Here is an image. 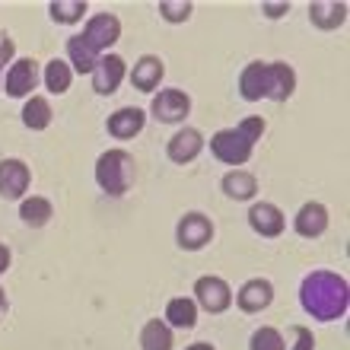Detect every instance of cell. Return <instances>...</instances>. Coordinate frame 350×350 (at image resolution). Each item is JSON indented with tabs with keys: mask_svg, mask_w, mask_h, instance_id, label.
I'll return each instance as SVG.
<instances>
[{
	"mask_svg": "<svg viewBox=\"0 0 350 350\" xmlns=\"http://www.w3.org/2000/svg\"><path fill=\"white\" fill-rule=\"evenodd\" d=\"M309 23L322 32H334L347 23V3L338 0H312L309 3Z\"/></svg>",
	"mask_w": 350,
	"mask_h": 350,
	"instance_id": "cell-18",
	"label": "cell"
},
{
	"mask_svg": "<svg viewBox=\"0 0 350 350\" xmlns=\"http://www.w3.org/2000/svg\"><path fill=\"white\" fill-rule=\"evenodd\" d=\"M236 128H239L242 134H245V137L252 140V144H258V140H261V134H265V131H267V121L261 118V115H249V118H242L239 124H236Z\"/></svg>",
	"mask_w": 350,
	"mask_h": 350,
	"instance_id": "cell-29",
	"label": "cell"
},
{
	"mask_svg": "<svg viewBox=\"0 0 350 350\" xmlns=\"http://www.w3.org/2000/svg\"><path fill=\"white\" fill-rule=\"evenodd\" d=\"M328 223H332V217H328V207H325V204L306 201L293 217V230H296V236H303V239H319V236L328 232Z\"/></svg>",
	"mask_w": 350,
	"mask_h": 350,
	"instance_id": "cell-14",
	"label": "cell"
},
{
	"mask_svg": "<svg viewBox=\"0 0 350 350\" xmlns=\"http://www.w3.org/2000/svg\"><path fill=\"white\" fill-rule=\"evenodd\" d=\"M290 334H293V341L286 344V350H315V338L306 325H293Z\"/></svg>",
	"mask_w": 350,
	"mask_h": 350,
	"instance_id": "cell-30",
	"label": "cell"
},
{
	"mask_svg": "<svg viewBox=\"0 0 350 350\" xmlns=\"http://www.w3.org/2000/svg\"><path fill=\"white\" fill-rule=\"evenodd\" d=\"M163 77H166V64L157 55L137 57V64L131 67V83L140 92H157L159 83H163Z\"/></svg>",
	"mask_w": 350,
	"mask_h": 350,
	"instance_id": "cell-17",
	"label": "cell"
},
{
	"mask_svg": "<svg viewBox=\"0 0 350 350\" xmlns=\"http://www.w3.org/2000/svg\"><path fill=\"white\" fill-rule=\"evenodd\" d=\"M249 350H286V341H284V334L277 332V328L265 325V328H258V332H252Z\"/></svg>",
	"mask_w": 350,
	"mask_h": 350,
	"instance_id": "cell-27",
	"label": "cell"
},
{
	"mask_svg": "<svg viewBox=\"0 0 350 350\" xmlns=\"http://www.w3.org/2000/svg\"><path fill=\"white\" fill-rule=\"evenodd\" d=\"M3 74H7V67H3V64H0V83H3Z\"/></svg>",
	"mask_w": 350,
	"mask_h": 350,
	"instance_id": "cell-36",
	"label": "cell"
},
{
	"mask_svg": "<svg viewBox=\"0 0 350 350\" xmlns=\"http://www.w3.org/2000/svg\"><path fill=\"white\" fill-rule=\"evenodd\" d=\"M194 13V3L188 0H159V16L166 19V23H188Z\"/></svg>",
	"mask_w": 350,
	"mask_h": 350,
	"instance_id": "cell-28",
	"label": "cell"
},
{
	"mask_svg": "<svg viewBox=\"0 0 350 350\" xmlns=\"http://www.w3.org/2000/svg\"><path fill=\"white\" fill-rule=\"evenodd\" d=\"M29 185H32V169L23 159H0V198L3 201H23Z\"/></svg>",
	"mask_w": 350,
	"mask_h": 350,
	"instance_id": "cell-10",
	"label": "cell"
},
{
	"mask_svg": "<svg viewBox=\"0 0 350 350\" xmlns=\"http://www.w3.org/2000/svg\"><path fill=\"white\" fill-rule=\"evenodd\" d=\"M198 306H194L191 296H172L166 303V315H163V322L169 325V328H182V332H188V328H194L198 325Z\"/></svg>",
	"mask_w": 350,
	"mask_h": 350,
	"instance_id": "cell-20",
	"label": "cell"
},
{
	"mask_svg": "<svg viewBox=\"0 0 350 350\" xmlns=\"http://www.w3.org/2000/svg\"><path fill=\"white\" fill-rule=\"evenodd\" d=\"M86 10H90L86 7V0H51V3H48L51 19L61 23V26H74V23H80Z\"/></svg>",
	"mask_w": 350,
	"mask_h": 350,
	"instance_id": "cell-26",
	"label": "cell"
},
{
	"mask_svg": "<svg viewBox=\"0 0 350 350\" xmlns=\"http://www.w3.org/2000/svg\"><path fill=\"white\" fill-rule=\"evenodd\" d=\"M80 38H83L86 45H90L99 57L109 55V48L121 38V19L115 16V13H96V16L86 19Z\"/></svg>",
	"mask_w": 350,
	"mask_h": 350,
	"instance_id": "cell-7",
	"label": "cell"
},
{
	"mask_svg": "<svg viewBox=\"0 0 350 350\" xmlns=\"http://www.w3.org/2000/svg\"><path fill=\"white\" fill-rule=\"evenodd\" d=\"M261 13L267 19H280L284 13H290V3H261Z\"/></svg>",
	"mask_w": 350,
	"mask_h": 350,
	"instance_id": "cell-32",
	"label": "cell"
},
{
	"mask_svg": "<svg viewBox=\"0 0 350 350\" xmlns=\"http://www.w3.org/2000/svg\"><path fill=\"white\" fill-rule=\"evenodd\" d=\"M172 344H175L172 328L163 319H150L140 328V350H172Z\"/></svg>",
	"mask_w": 350,
	"mask_h": 350,
	"instance_id": "cell-23",
	"label": "cell"
},
{
	"mask_svg": "<svg viewBox=\"0 0 350 350\" xmlns=\"http://www.w3.org/2000/svg\"><path fill=\"white\" fill-rule=\"evenodd\" d=\"M42 83L48 86V92H55V96H64L74 83V70L67 64L64 57H55V61H48L45 70H42Z\"/></svg>",
	"mask_w": 350,
	"mask_h": 350,
	"instance_id": "cell-24",
	"label": "cell"
},
{
	"mask_svg": "<svg viewBox=\"0 0 350 350\" xmlns=\"http://www.w3.org/2000/svg\"><path fill=\"white\" fill-rule=\"evenodd\" d=\"M92 90L99 92V96H111V92H118V86L124 83V77H128V64H124V57L121 55H102L92 67Z\"/></svg>",
	"mask_w": 350,
	"mask_h": 350,
	"instance_id": "cell-11",
	"label": "cell"
},
{
	"mask_svg": "<svg viewBox=\"0 0 350 350\" xmlns=\"http://www.w3.org/2000/svg\"><path fill=\"white\" fill-rule=\"evenodd\" d=\"M236 299V306H239L242 312H265L267 306L274 303V284L267 280V277H252V280H245V284L239 286V293L232 296Z\"/></svg>",
	"mask_w": 350,
	"mask_h": 350,
	"instance_id": "cell-13",
	"label": "cell"
},
{
	"mask_svg": "<svg viewBox=\"0 0 350 350\" xmlns=\"http://www.w3.org/2000/svg\"><path fill=\"white\" fill-rule=\"evenodd\" d=\"M150 111L163 124H178V121H185L191 115V96L185 90H159V92H153Z\"/></svg>",
	"mask_w": 350,
	"mask_h": 350,
	"instance_id": "cell-9",
	"label": "cell"
},
{
	"mask_svg": "<svg viewBox=\"0 0 350 350\" xmlns=\"http://www.w3.org/2000/svg\"><path fill=\"white\" fill-rule=\"evenodd\" d=\"M204 153V134L198 128H178L166 144V157L175 166H188Z\"/></svg>",
	"mask_w": 350,
	"mask_h": 350,
	"instance_id": "cell-12",
	"label": "cell"
},
{
	"mask_svg": "<svg viewBox=\"0 0 350 350\" xmlns=\"http://www.w3.org/2000/svg\"><path fill=\"white\" fill-rule=\"evenodd\" d=\"M223 194L232 198V201H255V194H258V178L245 169H230V172L223 175L220 182Z\"/></svg>",
	"mask_w": 350,
	"mask_h": 350,
	"instance_id": "cell-19",
	"label": "cell"
},
{
	"mask_svg": "<svg viewBox=\"0 0 350 350\" xmlns=\"http://www.w3.org/2000/svg\"><path fill=\"white\" fill-rule=\"evenodd\" d=\"M38 83H42V74H38L36 61H32V57H16V61L7 67V74H3L0 92H7L13 99H29L32 90H38Z\"/></svg>",
	"mask_w": 350,
	"mask_h": 350,
	"instance_id": "cell-6",
	"label": "cell"
},
{
	"mask_svg": "<svg viewBox=\"0 0 350 350\" xmlns=\"http://www.w3.org/2000/svg\"><path fill=\"white\" fill-rule=\"evenodd\" d=\"M299 303L319 322H338L350 309V286L334 271H309L299 284Z\"/></svg>",
	"mask_w": 350,
	"mask_h": 350,
	"instance_id": "cell-1",
	"label": "cell"
},
{
	"mask_svg": "<svg viewBox=\"0 0 350 350\" xmlns=\"http://www.w3.org/2000/svg\"><path fill=\"white\" fill-rule=\"evenodd\" d=\"M51 217H55V204L48 198H42V194H26L19 201V220L26 226H32V230H42Z\"/></svg>",
	"mask_w": 350,
	"mask_h": 350,
	"instance_id": "cell-21",
	"label": "cell"
},
{
	"mask_svg": "<svg viewBox=\"0 0 350 350\" xmlns=\"http://www.w3.org/2000/svg\"><path fill=\"white\" fill-rule=\"evenodd\" d=\"M211 153L220 163H226V166H245L252 159V153H255V144H252L245 134H242L239 128H223L217 131L211 137Z\"/></svg>",
	"mask_w": 350,
	"mask_h": 350,
	"instance_id": "cell-4",
	"label": "cell"
},
{
	"mask_svg": "<svg viewBox=\"0 0 350 350\" xmlns=\"http://www.w3.org/2000/svg\"><path fill=\"white\" fill-rule=\"evenodd\" d=\"M185 350H213V344H207V341H198V344H191V347H185Z\"/></svg>",
	"mask_w": 350,
	"mask_h": 350,
	"instance_id": "cell-34",
	"label": "cell"
},
{
	"mask_svg": "<svg viewBox=\"0 0 350 350\" xmlns=\"http://www.w3.org/2000/svg\"><path fill=\"white\" fill-rule=\"evenodd\" d=\"M51 118H55V111H51V102L45 99V96H29L26 105H23V124H26L29 131H45L51 128Z\"/></svg>",
	"mask_w": 350,
	"mask_h": 350,
	"instance_id": "cell-22",
	"label": "cell"
},
{
	"mask_svg": "<svg viewBox=\"0 0 350 350\" xmlns=\"http://www.w3.org/2000/svg\"><path fill=\"white\" fill-rule=\"evenodd\" d=\"M211 239H213V220L204 217L201 211L185 213L182 220H178V226H175V242L185 252H201Z\"/></svg>",
	"mask_w": 350,
	"mask_h": 350,
	"instance_id": "cell-8",
	"label": "cell"
},
{
	"mask_svg": "<svg viewBox=\"0 0 350 350\" xmlns=\"http://www.w3.org/2000/svg\"><path fill=\"white\" fill-rule=\"evenodd\" d=\"M249 226L258 232V236H265V239H277V236L284 232V226H286V217H284V211H280L277 204L255 201L249 207Z\"/></svg>",
	"mask_w": 350,
	"mask_h": 350,
	"instance_id": "cell-15",
	"label": "cell"
},
{
	"mask_svg": "<svg viewBox=\"0 0 350 350\" xmlns=\"http://www.w3.org/2000/svg\"><path fill=\"white\" fill-rule=\"evenodd\" d=\"M13 55H16V42H13L7 32H0V64L3 67L13 64Z\"/></svg>",
	"mask_w": 350,
	"mask_h": 350,
	"instance_id": "cell-31",
	"label": "cell"
},
{
	"mask_svg": "<svg viewBox=\"0 0 350 350\" xmlns=\"http://www.w3.org/2000/svg\"><path fill=\"white\" fill-rule=\"evenodd\" d=\"M64 61L70 64V70H77V74H92V67H96L99 55H96L80 36H70L67 38V57Z\"/></svg>",
	"mask_w": 350,
	"mask_h": 350,
	"instance_id": "cell-25",
	"label": "cell"
},
{
	"mask_svg": "<svg viewBox=\"0 0 350 350\" xmlns=\"http://www.w3.org/2000/svg\"><path fill=\"white\" fill-rule=\"evenodd\" d=\"M3 306H7V293H3V286H0V312H3Z\"/></svg>",
	"mask_w": 350,
	"mask_h": 350,
	"instance_id": "cell-35",
	"label": "cell"
},
{
	"mask_svg": "<svg viewBox=\"0 0 350 350\" xmlns=\"http://www.w3.org/2000/svg\"><path fill=\"white\" fill-rule=\"evenodd\" d=\"M10 265H13V255H10V249L0 242V274H7Z\"/></svg>",
	"mask_w": 350,
	"mask_h": 350,
	"instance_id": "cell-33",
	"label": "cell"
},
{
	"mask_svg": "<svg viewBox=\"0 0 350 350\" xmlns=\"http://www.w3.org/2000/svg\"><path fill=\"white\" fill-rule=\"evenodd\" d=\"M144 124H147L144 109H137V105H124V109H118V111H111L109 115L105 131H109L115 140H131V137H137L140 131H144Z\"/></svg>",
	"mask_w": 350,
	"mask_h": 350,
	"instance_id": "cell-16",
	"label": "cell"
},
{
	"mask_svg": "<svg viewBox=\"0 0 350 350\" xmlns=\"http://www.w3.org/2000/svg\"><path fill=\"white\" fill-rule=\"evenodd\" d=\"M134 175H137V163L128 150H105L99 159H96V185H99L105 194L111 198H121L128 194V188L134 185Z\"/></svg>",
	"mask_w": 350,
	"mask_h": 350,
	"instance_id": "cell-3",
	"label": "cell"
},
{
	"mask_svg": "<svg viewBox=\"0 0 350 350\" xmlns=\"http://www.w3.org/2000/svg\"><path fill=\"white\" fill-rule=\"evenodd\" d=\"M296 92V70L286 61H252L239 74V96L245 102H286Z\"/></svg>",
	"mask_w": 350,
	"mask_h": 350,
	"instance_id": "cell-2",
	"label": "cell"
},
{
	"mask_svg": "<svg viewBox=\"0 0 350 350\" xmlns=\"http://www.w3.org/2000/svg\"><path fill=\"white\" fill-rule=\"evenodd\" d=\"M191 299L198 309H204V312H211V315H220L226 312L232 306V286L223 280V277L217 274H204L194 280V290H191Z\"/></svg>",
	"mask_w": 350,
	"mask_h": 350,
	"instance_id": "cell-5",
	"label": "cell"
}]
</instances>
